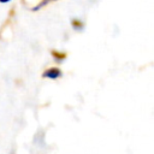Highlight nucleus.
<instances>
[{"instance_id": "1", "label": "nucleus", "mask_w": 154, "mask_h": 154, "mask_svg": "<svg viewBox=\"0 0 154 154\" xmlns=\"http://www.w3.org/2000/svg\"><path fill=\"white\" fill-rule=\"evenodd\" d=\"M63 76V72L59 67H51V69H47L43 73H42V77L43 78H51V79H57V78H60Z\"/></svg>"}, {"instance_id": "2", "label": "nucleus", "mask_w": 154, "mask_h": 154, "mask_svg": "<svg viewBox=\"0 0 154 154\" xmlns=\"http://www.w3.org/2000/svg\"><path fill=\"white\" fill-rule=\"evenodd\" d=\"M52 55H53V58L55 59V60H64L65 58H66V54L65 53H60V52H55V51H53L52 52Z\"/></svg>"}, {"instance_id": "3", "label": "nucleus", "mask_w": 154, "mask_h": 154, "mask_svg": "<svg viewBox=\"0 0 154 154\" xmlns=\"http://www.w3.org/2000/svg\"><path fill=\"white\" fill-rule=\"evenodd\" d=\"M10 0H0V2H2V4H5V2H8Z\"/></svg>"}]
</instances>
